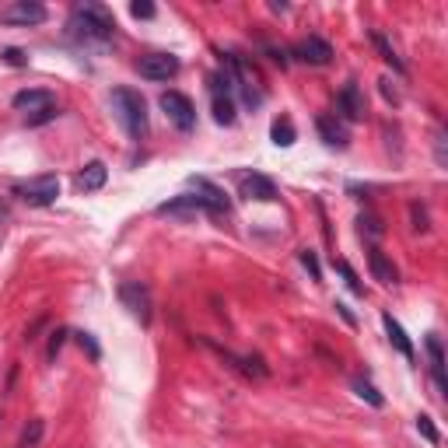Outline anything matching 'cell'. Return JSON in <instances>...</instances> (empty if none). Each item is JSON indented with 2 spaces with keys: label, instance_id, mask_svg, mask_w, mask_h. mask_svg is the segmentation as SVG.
<instances>
[{
  "label": "cell",
  "instance_id": "cell-16",
  "mask_svg": "<svg viewBox=\"0 0 448 448\" xmlns=\"http://www.w3.org/2000/svg\"><path fill=\"white\" fill-rule=\"evenodd\" d=\"M105 179H109V168H105V161H88V165L77 172L74 186H77L81 193H98V189L105 186Z\"/></svg>",
  "mask_w": 448,
  "mask_h": 448
},
{
  "label": "cell",
  "instance_id": "cell-21",
  "mask_svg": "<svg viewBox=\"0 0 448 448\" xmlns=\"http://www.w3.org/2000/svg\"><path fill=\"white\" fill-rule=\"evenodd\" d=\"M371 43H375V50L382 53V60H385V64H389V67H392L396 74H403V70H406V67H403V60L396 57V50L389 46V39H385L382 32H371Z\"/></svg>",
  "mask_w": 448,
  "mask_h": 448
},
{
  "label": "cell",
  "instance_id": "cell-10",
  "mask_svg": "<svg viewBox=\"0 0 448 448\" xmlns=\"http://www.w3.org/2000/svg\"><path fill=\"white\" fill-rule=\"evenodd\" d=\"M239 196L270 203V200H277V186H274V179H267L260 172H242L239 175Z\"/></svg>",
  "mask_w": 448,
  "mask_h": 448
},
{
  "label": "cell",
  "instance_id": "cell-32",
  "mask_svg": "<svg viewBox=\"0 0 448 448\" xmlns=\"http://www.w3.org/2000/svg\"><path fill=\"white\" fill-rule=\"evenodd\" d=\"M410 214H413V228H417V232H427V210L413 203V207H410Z\"/></svg>",
  "mask_w": 448,
  "mask_h": 448
},
{
  "label": "cell",
  "instance_id": "cell-6",
  "mask_svg": "<svg viewBox=\"0 0 448 448\" xmlns=\"http://www.w3.org/2000/svg\"><path fill=\"white\" fill-rule=\"evenodd\" d=\"M137 74L144 81H168V77L179 74V57H172V53H147V57L137 60Z\"/></svg>",
  "mask_w": 448,
  "mask_h": 448
},
{
  "label": "cell",
  "instance_id": "cell-27",
  "mask_svg": "<svg viewBox=\"0 0 448 448\" xmlns=\"http://www.w3.org/2000/svg\"><path fill=\"white\" fill-rule=\"evenodd\" d=\"M417 431H420V434H424V438H427L431 445H438V441H441V434H438V427H434V420H431V417H424V413L417 417Z\"/></svg>",
  "mask_w": 448,
  "mask_h": 448
},
{
  "label": "cell",
  "instance_id": "cell-14",
  "mask_svg": "<svg viewBox=\"0 0 448 448\" xmlns=\"http://www.w3.org/2000/svg\"><path fill=\"white\" fill-rule=\"evenodd\" d=\"M368 270H371V277H375L378 284H385V288H392V284L399 281L392 260H389L382 249H375V246H368Z\"/></svg>",
  "mask_w": 448,
  "mask_h": 448
},
{
  "label": "cell",
  "instance_id": "cell-28",
  "mask_svg": "<svg viewBox=\"0 0 448 448\" xmlns=\"http://www.w3.org/2000/svg\"><path fill=\"white\" fill-rule=\"evenodd\" d=\"M301 267L312 274V281H322V267H319V260H315L312 249H301Z\"/></svg>",
  "mask_w": 448,
  "mask_h": 448
},
{
  "label": "cell",
  "instance_id": "cell-2",
  "mask_svg": "<svg viewBox=\"0 0 448 448\" xmlns=\"http://www.w3.org/2000/svg\"><path fill=\"white\" fill-rule=\"evenodd\" d=\"M109 102H112V112H116L119 126H123V130H126L133 140H144V137H147V130H151L144 98H140L133 88H116Z\"/></svg>",
  "mask_w": 448,
  "mask_h": 448
},
{
  "label": "cell",
  "instance_id": "cell-8",
  "mask_svg": "<svg viewBox=\"0 0 448 448\" xmlns=\"http://www.w3.org/2000/svg\"><path fill=\"white\" fill-rule=\"evenodd\" d=\"M119 301L147 326L151 322V291L140 284V281H126V284H119Z\"/></svg>",
  "mask_w": 448,
  "mask_h": 448
},
{
  "label": "cell",
  "instance_id": "cell-36",
  "mask_svg": "<svg viewBox=\"0 0 448 448\" xmlns=\"http://www.w3.org/2000/svg\"><path fill=\"white\" fill-rule=\"evenodd\" d=\"M378 84H382V95H385V98H392V102H396V91H392V84H389V77H385V81H378Z\"/></svg>",
  "mask_w": 448,
  "mask_h": 448
},
{
  "label": "cell",
  "instance_id": "cell-11",
  "mask_svg": "<svg viewBox=\"0 0 448 448\" xmlns=\"http://www.w3.org/2000/svg\"><path fill=\"white\" fill-rule=\"evenodd\" d=\"M158 214H161V217H196V214H210V207H207L203 196L182 193V196L168 200V203H158Z\"/></svg>",
  "mask_w": 448,
  "mask_h": 448
},
{
  "label": "cell",
  "instance_id": "cell-19",
  "mask_svg": "<svg viewBox=\"0 0 448 448\" xmlns=\"http://www.w3.org/2000/svg\"><path fill=\"white\" fill-rule=\"evenodd\" d=\"M382 326H385V336H389V343L406 357V361H413V343H410V336H406V329L392 319V312H382Z\"/></svg>",
  "mask_w": 448,
  "mask_h": 448
},
{
  "label": "cell",
  "instance_id": "cell-7",
  "mask_svg": "<svg viewBox=\"0 0 448 448\" xmlns=\"http://www.w3.org/2000/svg\"><path fill=\"white\" fill-rule=\"evenodd\" d=\"M221 361H228V368H235L239 375H246V378H267L270 375V368L260 361V357H242V354H232L228 347H221V343H214V340H203Z\"/></svg>",
  "mask_w": 448,
  "mask_h": 448
},
{
  "label": "cell",
  "instance_id": "cell-33",
  "mask_svg": "<svg viewBox=\"0 0 448 448\" xmlns=\"http://www.w3.org/2000/svg\"><path fill=\"white\" fill-rule=\"evenodd\" d=\"M133 18H154V4H147V0H137V4H130Z\"/></svg>",
  "mask_w": 448,
  "mask_h": 448
},
{
  "label": "cell",
  "instance_id": "cell-34",
  "mask_svg": "<svg viewBox=\"0 0 448 448\" xmlns=\"http://www.w3.org/2000/svg\"><path fill=\"white\" fill-rule=\"evenodd\" d=\"M0 57H4V60H8L11 67H25V53H22V50H4Z\"/></svg>",
  "mask_w": 448,
  "mask_h": 448
},
{
  "label": "cell",
  "instance_id": "cell-22",
  "mask_svg": "<svg viewBox=\"0 0 448 448\" xmlns=\"http://www.w3.org/2000/svg\"><path fill=\"white\" fill-rule=\"evenodd\" d=\"M270 137H274V144H277V147H291L298 133H294V123H291L288 116H281V119L270 126Z\"/></svg>",
  "mask_w": 448,
  "mask_h": 448
},
{
  "label": "cell",
  "instance_id": "cell-23",
  "mask_svg": "<svg viewBox=\"0 0 448 448\" xmlns=\"http://www.w3.org/2000/svg\"><path fill=\"white\" fill-rule=\"evenodd\" d=\"M350 385H354V392H357L361 399H368L371 406H385V396H382V392H378V389H375L368 378H361V375H357V378H350Z\"/></svg>",
  "mask_w": 448,
  "mask_h": 448
},
{
  "label": "cell",
  "instance_id": "cell-3",
  "mask_svg": "<svg viewBox=\"0 0 448 448\" xmlns=\"http://www.w3.org/2000/svg\"><path fill=\"white\" fill-rule=\"evenodd\" d=\"M15 193H18L29 207H50V203H57V196H60V179H57L53 172H43V175H32L29 182H18Z\"/></svg>",
  "mask_w": 448,
  "mask_h": 448
},
{
  "label": "cell",
  "instance_id": "cell-9",
  "mask_svg": "<svg viewBox=\"0 0 448 448\" xmlns=\"http://www.w3.org/2000/svg\"><path fill=\"white\" fill-rule=\"evenodd\" d=\"M301 64H308V67H326L329 60H333V46L326 43V39H319V36H305L301 43H294V50H291Z\"/></svg>",
  "mask_w": 448,
  "mask_h": 448
},
{
  "label": "cell",
  "instance_id": "cell-26",
  "mask_svg": "<svg viewBox=\"0 0 448 448\" xmlns=\"http://www.w3.org/2000/svg\"><path fill=\"white\" fill-rule=\"evenodd\" d=\"M43 438V420H32L25 431H22V448H36Z\"/></svg>",
  "mask_w": 448,
  "mask_h": 448
},
{
  "label": "cell",
  "instance_id": "cell-31",
  "mask_svg": "<svg viewBox=\"0 0 448 448\" xmlns=\"http://www.w3.org/2000/svg\"><path fill=\"white\" fill-rule=\"evenodd\" d=\"M50 119H57V105H50V109H43V112H36V116H29V126H43V123H50Z\"/></svg>",
  "mask_w": 448,
  "mask_h": 448
},
{
  "label": "cell",
  "instance_id": "cell-29",
  "mask_svg": "<svg viewBox=\"0 0 448 448\" xmlns=\"http://www.w3.org/2000/svg\"><path fill=\"white\" fill-rule=\"evenodd\" d=\"M64 336H67V329H57V333L50 336V350H46L50 361H57V354H60V347H64Z\"/></svg>",
  "mask_w": 448,
  "mask_h": 448
},
{
  "label": "cell",
  "instance_id": "cell-13",
  "mask_svg": "<svg viewBox=\"0 0 448 448\" xmlns=\"http://www.w3.org/2000/svg\"><path fill=\"white\" fill-rule=\"evenodd\" d=\"M336 112H340L343 119H350V123L364 116V95H361V88H357L354 81L340 88V95H336Z\"/></svg>",
  "mask_w": 448,
  "mask_h": 448
},
{
  "label": "cell",
  "instance_id": "cell-1",
  "mask_svg": "<svg viewBox=\"0 0 448 448\" xmlns=\"http://www.w3.org/2000/svg\"><path fill=\"white\" fill-rule=\"evenodd\" d=\"M67 29H70V36L81 39L84 46H91V43L105 46V43H112V36H116V18H112L102 4H91V0H84V4L74 8Z\"/></svg>",
  "mask_w": 448,
  "mask_h": 448
},
{
  "label": "cell",
  "instance_id": "cell-25",
  "mask_svg": "<svg viewBox=\"0 0 448 448\" xmlns=\"http://www.w3.org/2000/svg\"><path fill=\"white\" fill-rule=\"evenodd\" d=\"M74 336H77L81 350H88V357H91V361H102V347H98V340H95L91 333H84V329H81V333H74Z\"/></svg>",
  "mask_w": 448,
  "mask_h": 448
},
{
  "label": "cell",
  "instance_id": "cell-17",
  "mask_svg": "<svg viewBox=\"0 0 448 448\" xmlns=\"http://www.w3.org/2000/svg\"><path fill=\"white\" fill-rule=\"evenodd\" d=\"M424 347H427V357H431V375H434V385H438V392H441V396H448V382H445V350H441V340L431 333V336L424 340Z\"/></svg>",
  "mask_w": 448,
  "mask_h": 448
},
{
  "label": "cell",
  "instance_id": "cell-24",
  "mask_svg": "<svg viewBox=\"0 0 448 448\" xmlns=\"http://www.w3.org/2000/svg\"><path fill=\"white\" fill-rule=\"evenodd\" d=\"M333 270H336V274H340V277L347 281V288H350L354 294H364V284L357 281V274H354V267H350L347 260H340V256H333Z\"/></svg>",
  "mask_w": 448,
  "mask_h": 448
},
{
  "label": "cell",
  "instance_id": "cell-20",
  "mask_svg": "<svg viewBox=\"0 0 448 448\" xmlns=\"http://www.w3.org/2000/svg\"><path fill=\"white\" fill-rule=\"evenodd\" d=\"M214 119L221 126H232L235 123V98L224 95V91H214Z\"/></svg>",
  "mask_w": 448,
  "mask_h": 448
},
{
  "label": "cell",
  "instance_id": "cell-4",
  "mask_svg": "<svg viewBox=\"0 0 448 448\" xmlns=\"http://www.w3.org/2000/svg\"><path fill=\"white\" fill-rule=\"evenodd\" d=\"M158 102H161L168 123H172L179 133H189V130L196 126V105H193L189 95H182V91H161Z\"/></svg>",
  "mask_w": 448,
  "mask_h": 448
},
{
  "label": "cell",
  "instance_id": "cell-5",
  "mask_svg": "<svg viewBox=\"0 0 448 448\" xmlns=\"http://www.w3.org/2000/svg\"><path fill=\"white\" fill-rule=\"evenodd\" d=\"M46 22V8L39 4V0H15V4H8L4 11H0V25H43Z\"/></svg>",
  "mask_w": 448,
  "mask_h": 448
},
{
  "label": "cell",
  "instance_id": "cell-12",
  "mask_svg": "<svg viewBox=\"0 0 448 448\" xmlns=\"http://www.w3.org/2000/svg\"><path fill=\"white\" fill-rule=\"evenodd\" d=\"M189 189L196 193V196H203L207 200V207H210V214H228L232 210V200L228 196H224V189L221 186H214L210 179H189Z\"/></svg>",
  "mask_w": 448,
  "mask_h": 448
},
{
  "label": "cell",
  "instance_id": "cell-15",
  "mask_svg": "<svg viewBox=\"0 0 448 448\" xmlns=\"http://www.w3.org/2000/svg\"><path fill=\"white\" fill-rule=\"evenodd\" d=\"M57 98H53V91H46V88H25V91H18L15 98H11V105L15 109H29V112H43V109H50Z\"/></svg>",
  "mask_w": 448,
  "mask_h": 448
},
{
  "label": "cell",
  "instance_id": "cell-30",
  "mask_svg": "<svg viewBox=\"0 0 448 448\" xmlns=\"http://www.w3.org/2000/svg\"><path fill=\"white\" fill-rule=\"evenodd\" d=\"M361 232H368L371 239H378V235H382V224H378V217H371V214H368V217H361Z\"/></svg>",
  "mask_w": 448,
  "mask_h": 448
},
{
  "label": "cell",
  "instance_id": "cell-35",
  "mask_svg": "<svg viewBox=\"0 0 448 448\" xmlns=\"http://www.w3.org/2000/svg\"><path fill=\"white\" fill-rule=\"evenodd\" d=\"M333 308H336V312H340V315H343V322H347V326H357V319H354V312H350V308H347V305H343V301H336V305H333Z\"/></svg>",
  "mask_w": 448,
  "mask_h": 448
},
{
  "label": "cell",
  "instance_id": "cell-18",
  "mask_svg": "<svg viewBox=\"0 0 448 448\" xmlns=\"http://www.w3.org/2000/svg\"><path fill=\"white\" fill-rule=\"evenodd\" d=\"M315 130H319V137L329 144V147H347V126L336 119V116H319L315 119Z\"/></svg>",
  "mask_w": 448,
  "mask_h": 448
}]
</instances>
